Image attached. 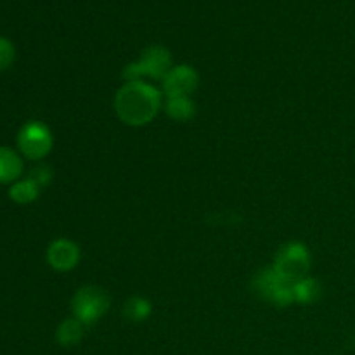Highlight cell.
Returning <instances> with one entry per match:
<instances>
[{"mask_svg": "<svg viewBox=\"0 0 355 355\" xmlns=\"http://www.w3.org/2000/svg\"><path fill=\"white\" fill-rule=\"evenodd\" d=\"M114 107L121 121L127 125H146L156 116L162 107V94L149 83L127 82L116 94Z\"/></svg>", "mask_w": 355, "mask_h": 355, "instance_id": "1", "label": "cell"}, {"mask_svg": "<svg viewBox=\"0 0 355 355\" xmlns=\"http://www.w3.org/2000/svg\"><path fill=\"white\" fill-rule=\"evenodd\" d=\"M172 69V58L170 52L162 45H153L142 52L141 59L125 68L123 76L128 82H139L144 76H151L155 80H162Z\"/></svg>", "mask_w": 355, "mask_h": 355, "instance_id": "2", "label": "cell"}, {"mask_svg": "<svg viewBox=\"0 0 355 355\" xmlns=\"http://www.w3.org/2000/svg\"><path fill=\"white\" fill-rule=\"evenodd\" d=\"M272 267L281 277L295 284L297 281L307 277L311 269V253L302 243H288L279 248Z\"/></svg>", "mask_w": 355, "mask_h": 355, "instance_id": "3", "label": "cell"}, {"mask_svg": "<svg viewBox=\"0 0 355 355\" xmlns=\"http://www.w3.org/2000/svg\"><path fill=\"white\" fill-rule=\"evenodd\" d=\"M253 290L262 297L263 300L270 302L274 305H290L295 302V291L293 283L281 277L279 274L274 270V267H267V269L260 270L253 279Z\"/></svg>", "mask_w": 355, "mask_h": 355, "instance_id": "4", "label": "cell"}, {"mask_svg": "<svg viewBox=\"0 0 355 355\" xmlns=\"http://www.w3.org/2000/svg\"><path fill=\"white\" fill-rule=\"evenodd\" d=\"M73 314L82 324L99 321L110 309V297L104 290L96 286L80 288L73 297Z\"/></svg>", "mask_w": 355, "mask_h": 355, "instance_id": "5", "label": "cell"}, {"mask_svg": "<svg viewBox=\"0 0 355 355\" xmlns=\"http://www.w3.org/2000/svg\"><path fill=\"white\" fill-rule=\"evenodd\" d=\"M19 151L28 159H42L52 148V134L40 121H28L17 134Z\"/></svg>", "mask_w": 355, "mask_h": 355, "instance_id": "6", "label": "cell"}, {"mask_svg": "<svg viewBox=\"0 0 355 355\" xmlns=\"http://www.w3.org/2000/svg\"><path fill=\"white\" fill-rule=\"evenodd\" d=\"M198 87V73L191 66L180 64L168 71L163 78L166 97H189Z\"/></svg>", "mask_w": 355, "mask_h": 355, "instance_id": "7", "label": "cell"}, {"mask_svg": "<svg viewBox=\"0 0 355 355\" xmlns=\"http://www.w3.org/2000/svg\"><path fill=\"white\" fill-rule=\"evenodd\" d=\"M80 250L69 239H58L52 243L47 250V262L49 266L54 267L55 270H71L78 263Z\"/></svg>", "mask_w": 355, "mask_h": 355, "instance_id": "8", "label": "cell"}, {"mask_svg": "<svg viewBox=\"0 0 355 355\" xmlns=\"http://www.w3.org/2000/svg\"><path fill=\"white\" fill-rule=\"evenodd\" d=\"M23 172V162L9 148H0V184L14 182Z\"/></svg>", "mask_w": 355, "mask_h": 355, "instance_id": "9", "label": "cell"}, {"mask_svg": "<svg viewBox=\"0 0 355 355\" xmlns=\"http://www.w3.org/2000/svg\"><path fill=\"white\" fill-rule=\"evenodd\" d=\"M58 342L64 347L76 345L83 336V324L76 318L66 319L58 328Z\"/></svg>", "mask_w": 355, "mask_h": 355, "instance_id": "10", "label": "cell"}, {"mask_svg": "<svg viewBox=\"0 0 355 355\" xmlns=\"http://www.w3.org/2000/svg\"><path fill=\"white\" fill-rule=\"evenodd\" d=\"M38 191H40V187H38L31 179H26L19 180V182H14L12 187L9 189V196L14 203L28 205L31 203V201L37 200Z\"/></svg>", "mask_w": 355, "mask_h": 355, "instance_id": "11", "label": "cell"}, {"mask_svg": "<svg viewBox=\"0 0 355 355\" xmlns=\"http://www.w3.org/2000/svg\"><path fill=\"white\" fill-rule=\"evenodd\" d=\"M295 291V302H300V304H312L319 298L321 295V284L318 283L312 277H304V279L297 281L293 284Z\"/></svg>", "mask_w": 355, "mask_h": 355, "instance_id": "12", "label": "cell"}, {"mask_svg": "<svg viewBox=\"0 0 355 355\" xmlns=\"http://www.w3.org/2000/svg\"><path fill=\"white\" fill-rule=\"evenodd\" d=\"M166 113L173 120H189L194 114V103L189 97H166Z\"/></svg>", "mask_w": 355, "mask_h": 355, "instance_id": "13", "label": "cell"}, {"mask_svg": "<svg viewBox=\"0 0 355 355\" xmlns=\"http://www.w3.org/2000/svg\"><path fill=\"white\" fill-rule=\"evenodd\" d=\"M149 312H151V304H149L148 300H144V298H139V297L130 298L123 309L125 318H127L128 321H135V322L144 321V319L149 315Z\"/></svg>", "mask_w": 355, "mask_h": 355, "instance_id": "14", "label": "cell"}, {"mask_svg": "<svg viewBox=\"0 0 355 355\" xmlns=\"http://www.w3.org/2000/svg\"><path fill=\"white\" fill-rule=\"evenodd\" d=\"M14 55H16V49L10 44L7 38L0 37V71L9 68L14 61Z\"/></svg>", "mask_w": 355, "mask_h": 355, "instance_id": "15", "label": "cell"}, {"mask_svg": "<svg viewBox=\"0 0 355 355\" xmlns=\"http://www.w3.org/2000/svg\"><path fill=\"white\" fill-rule=\"evenodd\" d=\"M30 179L37 184L38 187L47 186L52 180V168L49 165H37L30 173Z\"/></svg>", "mask_w": 355, "mask_h": 355, "instance_id": "16", "label": "cell"}]
</instances>
